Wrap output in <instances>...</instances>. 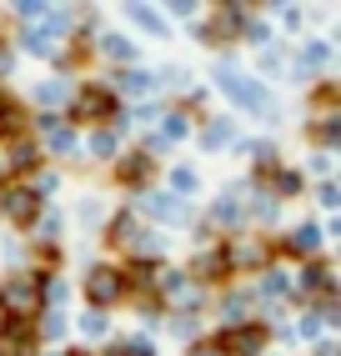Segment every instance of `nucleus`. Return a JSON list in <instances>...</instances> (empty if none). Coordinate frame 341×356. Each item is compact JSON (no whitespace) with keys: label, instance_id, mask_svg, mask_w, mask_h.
Listing matches in <instances>:
<instances>
[{"label":"nucleus","instance_id":"nucleus-12","mask_svg":"<svg viewBox=\"0 0 341 356\" xmlns=\"http://www.w3.org/2000/svg\"><path fill=\"white\" fill-rule=\"evenodd\" d=\"M226 136H231V126H226V121H216V126H211V136H206V146H221Z\"/></svg>","mask_w":341,"mask_h":356},{"label":"nucleus","instance_id":"nucleus-9","mask_svg":"<svg viewBox=\"0 0 341 356\" xmlns=\"http://www.w3.org/2000/svg\"><path fill=\"white\" fill-rule=\"evenodd\" d=\"M101 51H106V56H116V60H131V45L120 40V35H101Z\"/></svg>","mask_w":341,"mask_h":356},{"label":"nucleus","instance_id":"nucleus-7","mask_svg":"<svg viewBox=\"0 0 341 356\" xmlns=\"http://www.w3.org/2000/svg\"><path fill=\"white\" fill-rule=\"evenodd\" d=\"M145 171H151V161H145V156H131L126 165H120V181H145Z\"/></svg>","mask_w":341,"mask_h":356},{"label":"nucleus","instance_id":"nucleus-1","mask_svg":"<svg viewBox=\"0 0 341 356\" xmlns=\"http://www.w3.org/2000/svg\"><path fill=\"white\" fill-rule=\"evenodd\" d=\"M106 111H111V90H101V86L81 90V101H76V115H81V121H101Z\"/></svg>","mask_w":341,"mask_h":356},{"label":"nucleus","instance_id":"nucleus-13","mask_svg":"<svg viewBox=\"0 0 341 356\" xmlns=\"http://www.w3.org/2000/svg\"><path fill=\"white\" fill-rule=\"evenodd\" d=\"M176 136H186V121H181V115H170V121H166V136H161V140H176Z\"/></svg>","mask_w":341,"mask_h":356},{"label":"nucleus","instance_id":"nucleus-19","mask_svg":"<svg viewBox=\"0 0 341 356\" xmlns=\"http://www.w3.org/2000/svg\"><path fill=\"white\" fill-rule=\"evenodd\" d=\"M276 186L281 191H296V171H276Z\"/></svg>","mask_w":341,"mask_h":356},{"label":"nucleus","instance_id":"nucleus-20","mask_svg":"<svg viewBox=\"0 0 341 356\" xmlns=\"http://www.w3.org/2000/svg\"><path fill=\"white\" fill-rule=\"evenodd\" d=\"M266 291L281 296V291H286V276H276V271H271V276H266Z\"/></svg>","mask_w":341,"mask_h":356},{"label":"nucleus","instance_id":"nucleus-16","mask_svg":"<svg viewBox=\"0 0 341 356\" xmlns=\"http://www.w3.org/2000/svg\"><path fill=\"white\" fill-rule=\"evenodd\" d=\"M201 271H206V276H216V271H226V261H216V251H206V261H201Z\"/></svg>","mask_w":341,"mask_h":356},{"label":"nucleus","instance_id":"nucleus-15","mask_svg":"<svg viewBox=\"0 0 341 356\" xmlns=\"http://www.w3.org/2000/svg\"><path fill=\"white\" fill-rule=\"evenodd\" d=\"M301 281H306V286H326V271H322V266H306Z\"/></svg>","mask_w":341,"mask_h":356},{"label":"nucleus","instance_id":"nucleus-4","mask_svg":"<svg viewBox=\"0 0 341 356\" xmlns=\"http://www.w3.org/2000/svg\"><path fill=\"white\" fill-rule=\"evenodd\" d=\"M6 206H10V216H15V221H35V196H31V191H10Z\"/></svg>","mask_w":341,"mask_h":356},{"label":"nucleus","instance_id":"nucleus-14","mask_svg":"<svg viewBox=\"0 0 341 356\" xmlns=\"http://www.w3.org/2000/svg\"><path fill=\"white\" fill-rule=\"evenodd\" d=\"M90 146H95V156H111V151H116V140H111V136L101 131V136H95V140H90Z\"/></svg>","mask_w":341,"mask_h":356},{"label":"nucleus","instance_id":"nucleus-18","mask_svg":"<svg viewBox=\"0 0 341 356\" xmlns=\"http://www.w3.org/2000/svg\"><path fill=\"white\" fill-rule=\"evenodd\" d=\"M131 15H136V20H141V26H151V31H161V20H156V15H151V10H141V6H136V10H131Z\"/></svg>","mask_w":341,"mask_h":356},{"label":"nucleus","instance_id":"nucleus-11","mask_svg":"<svg viewBox=\"0 0 341 356\" xmlns=\"http://www.w3.org/2000/svg\"><path fill=\"white\" fill-rule=\"evenodd\" d=\"M61 96H65V86H56V81H51V86H40V101H45V106H56Z\"/></svg>","mask_w":341,"mask_h":356},{"label":"nucleus","instance_id":"nucleus-21","mask_svg":"<svg viewBox=\"0 0 341 356\" xmlns=\"http://www.w3.org/2000/svg\"><path fill=\"white\" fill-rule=\"evenodd\" d=\"M86 331H90V337H106V321H101V316L90 312V316H86Z\"/></svg>","mask_w":341,"mask_h":356},{"label":"nucleus","instance_id":"nucleus-17","mask_svg":"<svg viewBox=\"0 0 341 356\" xmlns=\"http://www.w3.org/2000/svg\"><path fill=\"white\" fill-rule=\"evenodd\" d=\"M170 181H176V191H191V186H196V171H176Z\"/></svg>","mask_w":341,"mask_h":356},{"label":"nucleus","instance_id":"nucleus-5","mask_svg":"<svg viewBox=\"0 0 341 356\" xmlns=\"http://www.w3.org/2000/svg\"><path fill=\"white\" fill-rule=\"evenodd\" d=\"M221 346H231V351H256L261 346V331H226V337H221Z\"/></svg>","mask_w":341,"mask_h":356},{"label":"nucleus","instance_id":"nucleus-10","mask_svg":"<svg viewBox=\"0 0 341 356\" xmlns=\"http://www.w3.org/2000/svg\"><path fill=\"white\" fill-rule=\"evenodd\" d=\"M10 161H15V165H35V146H15Z\"/></svg>","mask_w":341,"mask_h":356},{"label":"nucleus","instance_id":"nucleus-6","mask_svg":"<svg viewBox=\"0 0 341 356\" xmlns=\"http://www.w3.org/2000/svg\"><path fill=\"white\" fill-rule=\"evenodd\" d=\"M6 301L15 306V312H20V306H31L35 296H31V281H10V286H6Z\"/></svg>","mask_w":341,"mask_h":356},{"label":"nucleus","instance_id":"nucleus-8","mask_svg":"<svg viewBox=\"0 0 341 356\" xmlns=\"http://www.w3.org/2000/svg\"><path fill=\"white\" fill-rule=\"evenodd\" d=\"M316 241H322V231H316V226H301L296 236H291V251H316Z\"/></svg>","mask_w":341,"mask_h":356},{"label":"nucleus","instance_id":"nucleus-3","mask_svg":"<svg viewBox=\"0 0 341 356\" xmlns=\"http://www.w3.org/2000/svg\"><path fill=\"white\" fill-rule=\"evenodd\" d=\"M0 341H6V351H20V356H26V351H31V326H26V321H6V326H0Z\"/></svg>","mask_w":341,"mask_h":356},{"label":"nucleus","instance_id":"nucleus-2","mask_svg":"<svg viewBox=\"0 0 341 356\" xmlns=\"http://www.w3.org/2000/svg\"><path fill=\"white\" fill-rule=\"evenodd\" d=\"M86 286H90V301H116V296H120V286H126V281H120L116 271H106V266H95Z\"/></svg>","mask_w":341,"mask_h":356}]
</instances>
